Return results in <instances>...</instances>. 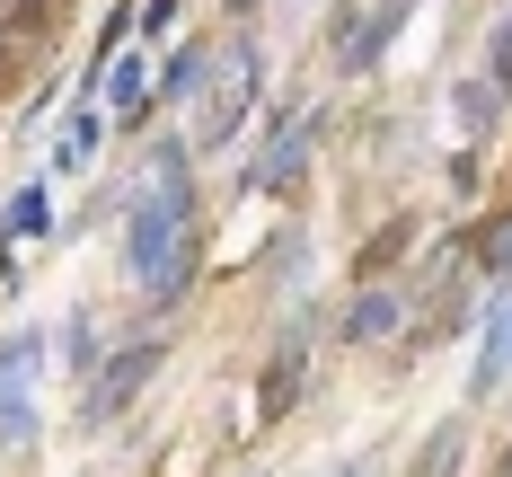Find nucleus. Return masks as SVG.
I'll list each match as a JSON object with an SVG mask.
<instances>
[{
    "mask_svg": "<svg viewBox=\"0 0 512 477\" xmlns=\"http://www.w3.org/2000/svg\"><path fill=\"white\" fill-rule=\"evenodd\" d=\"M212 62H221V36H177V45L159 53V106H195Z\"/></svg>",
    "mask_w": 512,
    "mask_h": 477,
    "instance_id": "obj_11",
    "label": "nucleus"
},
{
    "mask_svg": "<svg viewBox=\"0 0 512 477\" xmlns=\"http://www.w3.org/2000/svg\"><path fill=\"white\" fill-rule=\"evenodd\" d=\"M106 133H115V124H106V106H71V115H62V133L45 142V177H89L98 151H106Z\"/></svg>",
    "mask_w": 512,
    "mask_h": 477,
    "instance_id": "obj_10",
    "label": "nucleus"
},
{
    "mask_svg": "<svg viewBox=\"0 0 512 477\" xmlns=\"http://www.w3.org/2000/svg\"><path fill=\"white\" fill-rule=\"evenodd\" d=\"M415 9H424V0H345V9H336V27H327V71H336V80L380 71V53L407 36Z\"/></svg>",
    "mask_w": 512,
    "mask_h": 477,
    "instance_id": "obj_5",
    "label": "nucleus"
},
{
    "mask_svg": "<svg viewBox=\"0 0 512 477\" xmlns=\"http://www.w3.org/2000/svg\"><path fill=\"white\" fill-rule=\"evenodd\" d=\"M98 106H106V124H115V133H133V142H142V133H151V115H159V62L142 45H124L115 53V71H106V89H98Z\"/></svg>",
    "mask_w": 512,
    "mask_h": 477,
    "instance_id": "obj_9",
    "label": "nucleus"
},
{
    "mask_svg": "<svg viewBox=\"0 0 512 477\" xmlns=\"http://www.w3.org/2000/svg\"><path fill=\"white\" fill-rule=\"evenodd\" d=\"M460 257H468V274H477V283H512V204L495 212V221H477V230H468Z\"/></svg>",
    "mask_w": 512,
    "mask_h": 477,
    "instance_id": "obj_14",
    "label": "nucleus"
},
{
    "mask_svg": "<svg viewBox=\"0 0 512 477\" xmlns=\"http://www.w3.org/2000/svg\"><path fill=\"white\" fill-rule=\"evenodd\" d=\"M27 239H53V177H18L0 204V248H27Z\"/></svg>",
    "mask_w": 512,
    "mask_h": 477,
    "instance_id": "obj_12",
    "label": "nucleus"
},
{
    "mask_svg": "<svg viewBox=\"0 0 512 477\" xmlns=\"http://www.w3.org/2000/svg\"><path fill=\"white\" fill-rule=\"evenodd\" d=\"M318 142H327V106H274V115H265V142H256V159L239 168V195H256V204L301 195V177H309V159H318Z\"/></svg>",
    "mask_w": 512,
    "mask_h": 477,
    "instance_id": "obj_3",
    "label": "nucleus"
},
{
    "mask_svg": "<svg viewBox=\"0 0 512 477\" xmlns=\"http://www.w3.org/2000/svg\"><path fill=\"white\" fill-rule=\"evenodd\" d=\"M159 371H168V336H159V327H133V336H115V345H106V363L80 380V424H89V433L124 424V407L151 389Z\"/></svg>",
    "mask_w": 512,
    "mask_h": 477,
    "instance_id": "obj_4",
    "label": "nucleus"
},
{
    "mask_svg": "<svg viewBox=\"0 0 512 477\" xmlns=\"http://www.w3.org/2000/svg\"><path fill=\"white\" fill-rule=\"evenodd\" d=\"M177 18H186V0H142V9H133V45H142V53H159Z\"/></svg>",
    "mask_w": 512,
    "mask_h": 477,
    "instance_id": "obj_20",
    "label": "nucleus"
},
{
    "mask_svg": "<svg viewBox=\"0 0 512 477\" xmlns=\"http://www.w3.org/2000/svg\"><path fill=\"white\" fill-rule=\"evenodd\" d=\"M256 274H265V283H301V274H309V230H301V221H283V230L256 248Z\"/></svg>",
    "mask_w": 512,
    "mask_h": 477,
    "instance_id": "obj_18",
    "label": "nucleus"
},
{
    "mask_svg": "<svg viewBox=\"0 0 512 477\" xmlns=\"http://www.w3.org/2000/svg\"><path fill=\"white\" fill-rule=\"evenodd\" d=\"M106 345H115V336L98 327V310H89V301H71V318L53 327V363L71 371V380H89V371L106 363Z\"/></svg>",
    "mask_w": 512,
    "mask_h": 477,
    "instance_id": "obj_13",
    "label": "nucleus"
},
{
    "mask_svg": "<svg viewBox=\"0 0 512 477\" xmlns=\"http://www.w3.org/2000/svg\"><path fill=\"white\" fill-rule=\"evenodd\" d=\"M495 477H512V451H504V460H495Z\"/></svg>",
    "mask_w": 512,
    "mask_h": 477,
    "instance_id": "obj_22",
    "label": "nucleus"
},
{
    "mask_svg": "<svg viewBox=\"0 0 512 477\" xmlns=\"http://www.w3.org/2000/svg\"><path fill=\"white\" fill-rule=\"evenodd\" d=\"M265 36L256 27H239V36H221V62H212V80L195 89V106H186V142H195V159L230 151L239 133L256 124V106H265Z\"/></svg>",
    "mask_w": 512,
    "mask_h": 477,
    "instance_id": "obj_2",
    "label": "nucleus"
},
{
    "mask_svg": "<svg viewBox=\"0 0 512 477\" xmlns=\"http://www.w3.org/2000/svg\"><path fill=\"white\" fill-rule=\"evenodd\" d=\"M512 380V283H486L477 301V354H468V407H486Z\"/></svg>",
    "mask_w": 512,
    "mask_h": 477,
    "instance_id": "obj_8",
    "label": "nucleus"
},
{
    "mask_svg": "<svg viewBox=\"0 0 512 477\" xmlns=\"http://www.w3.org/2000/svg\"><path fill=\"white\" fill-rule=\"evenodd\" d=\"M407 327H415V292L407 283H354L345 310H336V345L371 354V345H398Z\"/></svg>",
    "mask_w": 512,
    "mask_h": 477,
    "instance_id": "obj_7",
    "label": "nucleus"
},
{
    "mask_svg": "<svg viewBox=\"0 0 512 477\" xmlns=\"http://www.w3.org/2000/svg\"><path fill=\"white\" fill-rule=\"evenodd\" d=\"M124 292L142 310H177L195 283H204V186L195 177H151L133 168V195H124Z\"/></svg>",
    "mask_w": 512,
    "mask_h": 477,
    "instance_id": "obj_1",
    "label": "nucleus"
},
{
    "mask_svg": "<svg viewBox=\"0 0 512 477\" xmlns=\"http://www.w3.org/2000/svg\"><path fill=\"white\" fill-rule=\"evenodd\" d=\"M309 354H318V310H292L283 327H274V354H265V371H256V416H265V424H283L292 407H301Z\"/></svg>",
    "mask_w": 512,
    "mask_h": 477,
    "instance_id": "obj_6",
    "label": "nucleus"
},
{
    "mask_svg": "<svg viewBox=\"0 0 512 477\" xmlns=\"http://www.w3.org/2000/svg\"><path fill=\"white\" fill-rule=\"evenodd\" d=\"M407 239H415V212H398V221H380L371 239L354 248V283H389V265L407 257Z\"/></svg>",
    "mask_w": 512,
    "mask_h": 477,
    "instance_id": "obj_15",
    "label": "nucleus"
},
{
    "mask_svg": "<svg viewBox=\"0 0 512 477\" xmlns=\"http://www.w3.org/2000/svg\"><path fill=\"white\" fill-rule=\"evenodd\" d=\"M460 451H468V424L451 416L433 442H424V451H415V477H460Z\"/></svg>",
    "mask_w": 512,
    "mask_h": 477,
    "instance_id": "obj_19",
    "label": "nucleus"
},
{
    "mask_svg": "<svg viewBox=\"0 0 512 477\" xmlns=\"http://www.w3.org/2000/svg\"><path fill=\"white\" fill-rule=\"evenodd\" d=\"M256 9H265V0H221V18H239V27H248Z\"/></svg>",
    "mask_w": 512,
    "mask_h": 477,
    "instance_id": "obj_21",
    "label": "nucleus"
},
{
    "mask_svg": "<svg viewBox=\"0 0 512 477\" xmlns=\"http://www.w3.org/2000/svg\"><path fill=\"white\" fill-rule=\"evenodd\" d=\"M504 89H495V80H477V71H468L460 89H451V115H460V133L468 142H486V133H495V124H504Z\"/></svg>",
    "mask_w": 512,
    "mask_h": 477,
    "instance_id": "obj_16",
    "label": "nucleus"
},
{
    "mask_svg": "<svg viewBox=\"0 0 512 477\" xmlns=\"http://www.w3.org/2000/svg\"><path fill=\"white\" fill-rule=\"evenodd\" d=\"M36 433H45V407H36V389H0V460L36 451Z\"/></svg>",
    "mask_w": 512,
    "mask_h": 477,
    "instance_id": "obj_17",
    "label": "nucleus"
}]
</instances>
